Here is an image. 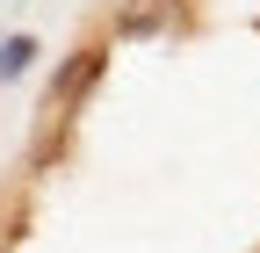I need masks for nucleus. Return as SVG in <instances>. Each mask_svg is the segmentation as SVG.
<instances>
[{
  "label": "nucleus",
  "instance_id": "obj_1",
  "mask_svg": "<svg viewBox=\"0 0 260 253\" xmlns=\"http://www.w3.org/2000/svg\"><path fill=\"white\" fill-rule=\"evenodd\" d=\"M174 22H181V0H123L116 37H145V29H174Z\"/></svg>",
  "mask_w": 260,
  "mask_h": 253
},
{
  "label": "nucleus",
  "instance_id": "obj_2",
  "mask_svg": "<svg viewBox=\"0 0 260 253\" xmlns=\"http://www.w3.org/2000/svg\"><path fill=\"white\" fill-rule=\"evenodd\" d=\"M94 73H102V51H80V58H73V66H65V73H58V87H51V102L65 109V102H73V94H80V87H87Z\"/></svg>",
  "mask_w": 260,
  "mask_h": 253
},
{
  "label": "nucleus",
  "instance_id": "obj_3",
  "mask_svg": "<svg viewBox=\"0 0 260 253\" xmlns=\"http://www.w3.org/2000/svg\"><path fill=\"white\" fill-rule=\"evenodd\" d=\"M22 58H29V44H8V51H0V80H15V73H22Z\"/></svg>",
  "mask_w": 260,
  "mask_h": 253
}]
</instances>
